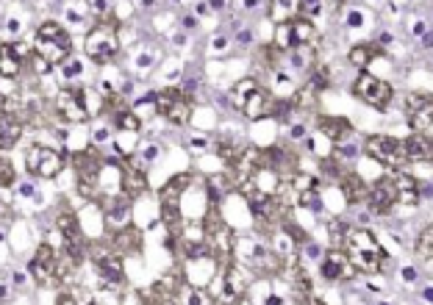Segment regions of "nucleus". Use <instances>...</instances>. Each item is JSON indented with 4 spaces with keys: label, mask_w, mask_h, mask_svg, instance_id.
Masks as SVG:
<instances>
[{
    "label": "nucleus",
    "mask_w": 433,
    "mask_h": 305,
    "mask_svg": "<svg viewBox=\"0 0 433 305\" xmlns=\"http://www.w3.org/2000/svg\"><path fill=\"white\" fill-rule=\"evenodd\" d=\"M0 170H3V178H0V181H3V189H8V186H14V181H17V175H14V167H11V164H8L6 158H3V164H0Z\"/></svg>",
    "instance_id": "30"
},
{
    "label": "nucleus",
    "mask_w": 433,
    "mask_h": 305,
    "mask_svg": "<svg viewBox=\"0 0 433 305\" xmlns=\"http://www.w3.org/2000/svg\"><path fill=\"white\" fill-rule=\"evenodd\" d=\"M56 305H78V300H75V297H70V294H61Z\"/></svg>",
    "instance_id": "34"
},
{
    "label": "nucleus",
    "mask_w": 433,
    "mask_h": 305,
    "mask_svg": "<svg viewBox=\"0 0 433 305\" xmlns=\"http://www.w3.org/2000/svg\"><path fill=\"white\" fill-rule=\"evenodd\" d=\"M114 122H117V128H119L122 133H136V130L142 128V120L134 114V109H131V111H125V114H119Z\"/></svg>",
    "instance_id": "28"
},
{
    "label": "nucleus",
    "mask_w": 433,
    "mask_h": 305,
    "mask_svg": "<svg viewBox=\"0 0 433 305\" xmlns=\"http://www.w3.org/2000/svg\"><path fill=\"white\" fill-rule=\"evenodd\" d=\"M425 300H428V303H433V289H428V292H425Z\"/></svg>",
    "instance_id": "40"
},
{
    "label": "nucleus",
    "mask_w": 433,
    "mask_h": 305,
    "mask_svg": "<svg viewBox=\"0 0 433 305\" xmlns=\"http://www.w3.org/2000/svg\"><path fill=\"white\" fill-rule=\"evenodd\" d=\"M292 136H295V139H303V136H306V128H303V125H295V128H292Z\"/></svg>",
    "instance_id": "36"
},
{
    "label": "nucleus",
    "mask_w": 433,
    "mask_h": 305,
    "mask_svg": "<svg viewBox=\"0 0 433 305\" xmlns=\"http://www.w3.org/2000/svg\"><path fill=\"white\" fill-rule=\"evenodd\" d=\"M406 144V156L408 161H417V164H428L433 161V139L425 133H411L408 139H403Z\"/></svg>",
    "instance_id": "19"
},
{
    "label": "nucleus",
    "mask_w": 433,
    "mask_h": 305,
    "mask_svg": "<svg viewBox=\"0 0 433 305\" xmlns=\"http://www.w3.org/2000/svg\"><path fill=\"white\" fill-rule=\"evenodd\" d=\"M192 183V175H175L169 178L167 186L162 189V205H181V194L183 189Z\"/></svg>",
    "instance_id": "24"
},
{
    "label": "nucleus",
    "mask_w": 433,
    "mask_h": 305,
    "mask_svg": "<svg viewBox=\"0 0 433 305\" xmlns=\"http://www.w3.org/2000/svg\"><path fill=\"white\" fill-rule=\"evenodd\" d=\"M339 186H342V191H344V197L350 200V203H367V183L361 181L356 172H344L342 178H339Z\"/></svg>",
    "instance_id": "21"
},
{
    "label": "nucleus",
    "mask_w": 433,
    "mask_h": 305,
    "mask_svg": "<svg viewBox=\"0 0 433 305\" xmlns=\"http://www.w3.org/2000/svg\"><path fill=\"white\" fill-rule=\"evenodd\" d=\"M364 150H367L375 161H380L383 167H389V170H403V167L408 164L406 144H403V139H397V136H386V133L367 136Z\"/></svg>",
    "instance_id": "6"
},
{
    "label": "nucleus",
    "mask_w": 433,
    "mask_h": 305,
    "mask_svg": "<svg viewBox=\"0 0 433 305\" xmlns=\"http://www.w3.org/2000/svg\"><path fill=\"white\" fill-rule=\"evenodd\" d=\"M56 225H58V233H61V239H64V247H67L70 261H72L75 266H78V264H84L89 244H86L84 233H81V228H78V219H75L70 211H64V214L56 219Z\"/></svg>",
    "instance_id": "12"
},
{
    "label": "nucleus",
    "mask_w": 433,
    "mask_h": 305,
    "mask_svg": "<svg viewBox=\"0 0 433 305\" xmlns=\"http://www.w3.org/2000/svg\"><path fill=\"white\" fill-rule=\"evenodd\" d=\"M31 50H34L39 59L48 61L51 67H58L61 61H67V56L72 53V39H70V34L61 28V22L45 20V22L37 28V34H34Z\"/></svg>",
    "instance_id": "2"
},
{
    "label": "nucleus",
    "mask_w": 433,
    "mask_h": 305,
    "mask_svg": "<svg viewBox=\"0 0 433 305\" xmlns=\"http://www.w3.org/2000/svg\"><path fill=\"white\" fill-rule=\"evenodd\" d=\"M20 122L8 120V114H3V130H0V144H3V150H8V147H14L17 144V139H20Z\"/></svg>",
    "instance_id": "27"
},
{
    "label": "nucleus",
    "mask_w": 433,
    "mask_h": 305,
    "mask_svg": "<svg viewBox=\"0 0 433 305\" xmlns=\"http://www.w3.org/2000/svg\"><path fill=\"white\" fill-rule=\"evenodd\" d=\"M367 205L375 211V214H389L394 205H397V191H394V183L392 175H383L380 181H375L367 191Z\"/></svg>",
    "instance_id": "15"
},
{
    "label": "nucleus",
    "mask_w": 433,
    "mask_h": 305,
    "mask_svg": "<svg viewBox=\"0 0 433 305\" xmlns=\"http://www.w3.org/2000/svg\"><path fill=\"white\" fill-rule=\"evenodd\" d=\"M92 100H95V95L89 89H84V86H61L56 92V114L64 122H70V125H84V122H89L98 114Z\"/></svg>",
    "instance_id": "3"
},
{
    "label": "nucleus",
    "mask_w": 433,
    "mask_h": 305,
    "mask_svg": "<svg viewBox=\"0 0 433 305\" xmlns=\"http://www.w3.org/2000/svg\"><path fill=\"white\" fill-rule=\"evenodd\" d=\"M417 252L425 255V258H433V225H428V228L420 233V239H417Z\"/></svg>",
    "instance_id": "29"
},
{
    "label": "nucleus",
    "mask_w": 433,
    "mask_h": 305,
    "mask_svg": "<svg viewBox=\"0 0 433 305\" xmlns=\"http://www.w3.org/2000/svg\"><path fill=\"white\" fill-rule=\"evenodd\" d=\"M111 250H114L119 258L136 255V252L142 250V233H139V228L128 225V228H122V231H114V233H111Z\"/></svg>",
    "instance_id": "17"
},
{
    "label": "nucleus",
    "mask_w": 433,
    "mask_h": 305,
    "mask_svg": "<svg viewBox=\"0 0 433 305\" xmlns=\"http://www.w3.org/2000/svg\"><path fill=\"white\" fill-rule=\"evenodd\" d=\"M344 252H347L350 264L356 266V272H364V275H380L386 269V264H389V255H386L383 244L367 228L344 231Z\"/></svg>",
    "instance_id": "1"
},
{
    "label": "nucleus",
    "mask_w": 433,
    "mask_h": 305,
    "mask_svg": "<svg viewBox=\"0 0 433 305\" xmlns=\"http://www.w3.org/2000/svg\"><path fill=\"white\" fill-rule=\"evenodd\" d=\"M198 25V17H183V28H195Z\"/></svg>",
    "instance_id": "39"
},
{
    "label": "nucleus",
    "mask_w": 433,
    "mask_h": 305,
    "mask_svg": "<svg viewBox=\"0 0 433 305\" xmlns=\"http://www.w3.org/2000/svg\"><path fill=\"white\" fill-rule=\"evenodd\" d=\"M339 156H342V158H356V156H358V147H353V144H342V147H339Z\"/></svg>",
    "instance_id": "32"
},
{
    "label": "nucleus",
    "mask_w": 433,
    "mask_h": 305,
    "mask_svg": "<svg viewBox=\"0 0 433 305\" xmlns=\"http://www.w3.org/2000/svg\"><path fill=\"white\" fill-rule=\"evenodd\" d=\"M236 42H239V45H250V31H242V34L236 36Z\"/></svg>",
    "instance_id": "35"
},
{
    "label": "nucleus",
    "mask_w": 433,
    "mask_h": 305,
    "mask_svg": "<svg viewBox=\"0 0 433 305\" xmlns=\"http://www.w3.org/2000/svg\"><path fill=\"white\" fill-rule=\"evenodd\" d=\"M20 69H22V59L14 53V48L8 45V42H3L0 45V72H3V81H14L17 75H20Z\"/></svg>",
    "instance_id": "23"
},
{
    "label": "nucleus",
    "mask_w": 433,
    "mask_h": 305,
    "mask_svg": "<svg viewBox=\"0 0 433 305\" xmlns=\"http://www.w3.org/2000/svg\"><path fill=\"white\" fill-rule=\"evenodd\" d=\"M320 275L330 283H342V280H353V275H358V272L342 247H330L320 261Z\"/></svg>",
    "instance_id": "13"
},
{
    "label": "nucleus",
    "mask_w": 433,
    "mask_h": 305,
    "mask_svg": "<svg viewBox=\"0 0 433 305\" xmlns=\"http://www.w3.org/2000/svg\"><path fill=\"white\" fill-rule=\"evenodd\" d=\"M28 272L39 286H53L56 280H61V275H64V264L58 261L53 247L48 242H42L37 247L31 264H28Z\"/></svg>",
    "instance_id": "9"
},
{
    "label": "nucleus",
    "mask_w": 433,
    "mask_h": 305,
    "mask_svg": "<svg viewBox=\"0 0 433 305\" xmlns=\"http://www.w3.org/2000/svg\"><path fill=\"white\" fill-rule=\"evenodd\" d=\"M403 280H411L414 283L417 280V269L414 266H403Z\"/></svg>",
    "instance_id": "33"
},
{
    "label": "nucleus",
    "mask_w": 433,
    "mask_h": 305,
    "mask_svg": "<svg viewBox=\"0 0 433 305\" xmlns=\"http://www.w3.org/2000/svg\"><path fill=\"white\" fill-rule=\"evenodd\" d=\"M225 48H228V39H225V36H216V39H214V50H225Z\"/></svg>",
    "instance_id": "37"
},
{
    "label": "nucleus",
    "mask_w": 433,
    "mask_h": 305,
    "mask_svg": "<svg viewBox=\"0 0 433 305\" xmlns=\"http://www.w3.org/2000/svg\"><path fill=\"white\" fill-rule=\"evenodd\" d=\"M392 183H394V191H397V205H417L420 203V183L411 175L392 170Z\"/></svg>",
    "instance_id": "18"
},
{
    "label": "nucleus",
    "mask_w": 433,
    "mask_h": 305,
    "mask_svg": "<svg viewBox=\"0 0 433 305\" xmlns=\"http://www.w3.org/2000/svg\"><path fill=\"white\" fill-rule=\"evenodd\" d=\"M25 167L37 178H56L64 170V153L53 150V147H45V144H34L25 153Z\"/></svg>",
    "instance_id": "10"
},
{
    "label": "nucleus",
    "mask_w": 433,
    "mask_h": 305,
    "mask_svg": "<svg viewBox=\"0 0 433 305\" xmlns=\"http://www.w3.org/2000/svg\"><path fill=\"white\" fill-rule=\"evenodd\" d=\"M347 25H350V28L364 25V14H361V11H350V14H347Z\"/></svg>",
    "instance_id": "31"
},
{
    "label": "nucleus",
    "mask_w": 433,
    "mask_h": 305,
    "mask_svg": "<svg viewBox=\"0 0 433 305\" xmlns=\"http://www.w3.org/2000/svg\"><path fill=\"white\" fill-rule=\"evenodd\" d=\"M86 56L98 64H111L119 53V22L114 17H103L84 39Z\"/></svg>",
    "instance_id": "4"
},
{
    "label": "nucleus",
    "mask_w": 433,
    "mask_h": 305,
    "mask_svg": "<svg viewBox=\"0 0 433 305\" xmlns=\"http://www.w3.org/2000/svg\"><path fill=\"white\" fill-rule=\"evenodd\" d=\"M233 103H236V109H239L245 117H250V120L267 117L272 109L267 89H264L259 81H253V78H245V81H239V83L233 86Z\"/></svg>",
    "instance_id": "5"
},
{
    "label": "nucleus",
    "mask_w": 433,
    "mask_h": 305,
    "mask_svg": "<svg viewBox=\"0 0 433 305\" xmlns=\"http://www.w3.org/2000/svg\"><path fill=\"white\" fill-rule=\"evenodd\" d=\"M353 92H356V97L361 100V103H367V106H373V109H378V111H386L389 109V103H392V86L378 78V75H373V72H358V78L353 81Z\"/></svg>",
    "instance_id": "7"
},
{
    "label": "nucleus",
    "mask_w": 433,
    "mask_h": 305,
    "mask_svg": "<svg viewBox=\"0 0 433 305\" xmlns=\"http://www.w3.org/2000/svg\"><path fill=\"white\" fill-rule=\"evenodd\" d=\"M128 217H131V197L128 194H114V197H108L106 200V222L114 228V231H122V228H128L131 222H128Z\"/></svg>",
    "instance_id": "16"
},
{
    "label": "nucleus",
    "mask_w": 433,
    "mask_h": 305,
    "mask_svg": "<svg viewBox=\"0 0 433 305\" xmlns=\"http://www.w3.org/2000/svg\"><path fill=\"white\" fill-rule=\"evenodd\" d=\"M119 191L128 194L131 200H136L139 194L148 191V172H145V161L136 156H125L119 161Z\"/></svg>",
    "instance_id": "11"
},
{
    "label": "nucleus",
    "mask_w": 433,
    "mask_h": 305,
    "mask_svg": "<svg viewBox=\"0 0 433 305\" xmlns=\"http://www.w3.org/2000/svg\"><path fill=\"white\" fill-rule=\"evenodd\" d=\"M380 305H392V303H380Z\"/></svg>",
    "instance_id": "41"
},
{
    "label": "nucleus",
    "mask_w": 433,
    "mask_h": 305,
    "mask_svg": "<svg viewBox=\"0 0 433 305\" xmlns=\"http://www.w3.org/2000/svg\"><path fill=\"white\" fill-rule=\"evenodd\" d=\"M406 114H408L414 133H425L433 125V97L425 92H408L406 95Z\"/></svg>",
    "instance_id": "14"
},
{
    "label": "nucleus",
    "mask_w": 433,
    "mask_h": 305,
    "mask_svg": "<svg viewBox=\"0 0 433 305\" xmlns=\"http://www.w3.org/2000/svg\"><path fill=\"white\" fill-rule=\"evenodd\" d=\"M289 56V64L295 69H311L317 64V45H303V48H295Z\"/></svg>",
    "instance_id": "26"
},
{
    "label": "nucleus",
    "mask_w": 433,
    "mask_h": 305,
    "mask_svg": "<svg viewBox=\"0 0 433 305\" xmlns=\"http://www.w3.org/2000/svg\"><path fill=\"white\" fill-rule=\"evenodd\" d=\"M297 17H303V3H283V0H278V3H270V20L275 25H283V22H292V20H297Z\"/></svg>",
    "instance_id": "22"
},
{
    "label": "nucleus",
    "mask_w": 433,
    "mask_h": 305,
    "mask_svg": "<svg viewBox=\"0 0 433 305\" xmlns=\"http://www.w3.org/2000/svg\"><path fill=\"white\" fill-rule=\"evenodd\" d=\"M422 48H433V31H425V36H422Z\"/></svg>",
    "instance_id": "38"
},
{
    "label": "nucleus",
    "mask_w": 433,
    "mask_h": 305,
    "mask_svg": "<svg viewBox=\"0 0 433 305\" xmlns=\"http://www.w3.org/2000/svg\"><path fill=\"white\" fill-rule=\"evenodd\" d=\"M153 97H156V114L167 117V122H172V125H186L189 122V117H192V100H189V95L183 89L169 86V89L156 92Z\"/></svg>",
    "instance_id": "8"
},
{
    "label": "nucleus",
    "mask_w": 433,
    "mask_h": 305,
    "mask_svg": "<svg viewBox=\"0 0 433 305\" xmlns=\"http://www.w3.org/2000/svg\"><path fill=\"white\" fill-rule=\"evenodd\" d=\"M320 133H323L328 142L342 144L353 133V125L344 120V117H320Z\"/></svg>",
    "instance_id": "20"
},
{
    "label": "nucleus",
    "mask_w": 433,
    "mask_h": 305,
    "mask_svg": "<svg viewBox=\"0 0 433 305\" xmlns=\"http://www.w3.org/2000/svg\"><path fill=\"white\" fill-rule=\"evenodd\" d=\"M378 56H380V50L373 45V42H358V45H353V48H350L347 61H350L353 67H367L370 61H375Z\"/></svg>",
    "instance_id": "25"
}]
</instances>
